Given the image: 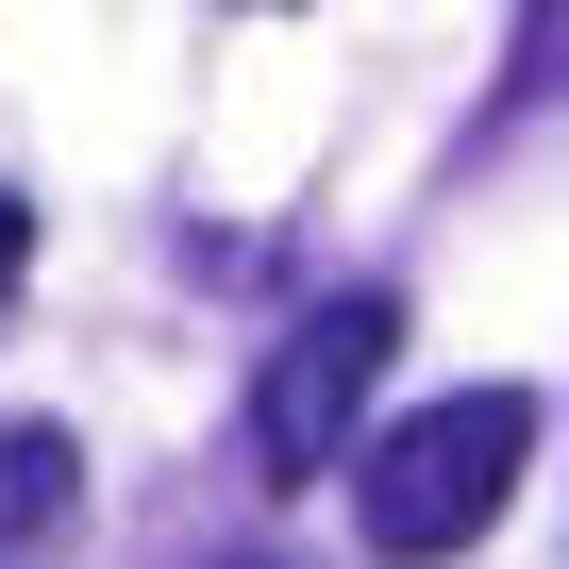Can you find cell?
Returning <instances> with one entry per match:
<instances>
[{"instance_id": "5b68a950", "label": "cell", "mask_w": 569, "mask_h": 569, "mask_svg": "<svg viewBox=\"0 0 569 569\" xmlns=\"http://www.w3.org/2000/svg\"><path fill=\"white\" fill-rule=\"evenodd\" d=\"M18 251H34V218H18V201H0V284H18Z\"/></svg>"}, {"instance_id": "277c9868", "label": "cell", "mask_w": 569, "mask_h": 569, "mask_svg": "<svg viewBox=\"0 0 569 569\" xmlns=\"http://www.w3.org/2000/svg\"><path fill=\"white\" fill-rule=\"evenodd\" d=\"M569 101V0H519V51H502V84H486V134H519V118H552Z\"/></svg>"}, {"instance_id": "6da1fadb", "label": "cell", "mask_w": 569, "mask_h": 569, "mask_svg": "<svg viewBox=\"0 0 569 569\" xmlns=\"http://www.w3.org/2000/svg\"><path fill=\"white\" fill-rule=\"evenodd\" d=\"M519 469H536V386H469V402H419V419L369 436L352 519H369L386 569H436V552H469L519 502Z\"/></svg>"}, {"instance_id": "3957f363", "label": "cell", "mask_w": 569, "mask_h": 569, "mask_svg": "<svg viewBox=\"0 0 569 569\" xmlns=\"http://www.w3.org/2000/svg\"><path fill=\"white\" fill-rule=\"evenodd\" d=\"M84 536V436L68 419H18L0 436V569H51Z\"/></svg>"}, {"instance_id": "7a4b0ae2", "label": "cell", "mask_w": 569, "mask_h": 569, "mask_svg": "<svg viewBox=\"0 0 569 569\" xmlns=\"http://www.w3.org/2000/svg\"><path fill=\"white\" fill-rule=\"evenodd\" d=\"M402 369V284H336V302H302V336H284L251 369V486H319L369 419V386Z\"/></svg>"}]
</instances>
